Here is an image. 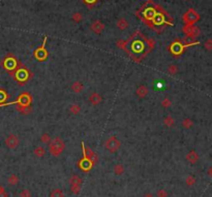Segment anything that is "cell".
<instances>
[{"label":"cell","instance_id":"44dd1931","mask_svg":"<svg viewBox=\"0 0 212 197\" xmlns=\"http://www.w3.org/2000/svg\"><path fill=\"white\" fill-rule=\"evenodd\" d=\"M82 179L77 174L72 175L71 179H69V184L71 185H81L82 186Z\"/></svg>","mask_w":212,"mask_h":197},{"label":"cell","instance_id":"836d02e7","mask_svg":"<svg viewBox=\"0 0 212 197\" xmlns=\"http://www.w3.org/2000/svg\"><path fill=\"white\" fill-rule=\"evenodd\" d=\"M162 105L164 106L165 109H168V108H170V106L172 105V101H171V100H170L169 98H165V99L162 101Z\"/></svg>","mask_w":212,"mask_h":197},{"label":"cell","instance_id":"60d3db41","mask_svg":"<svg viewBox=\"0 0 212 197\" xmlns=\"http://www.w3.org/2000/svg\"><path fill=\"white\" fill-rule=\"evenodd\" d=\"M143 197H155L153 194H151V193H147V194H145Z\"/></svg>","mask_w":212,"mask_h":197},{"label":"cell","instance_id":"7402d4cb","mask_svg":"<svg viewBox=\"0 0 212 197\" xmlns=\"http://www.w3.org/2000/svg\"><path fill=\"white\" fill-rule=\"evenodd\" d=\"M50 197H65V194L61 189L56 188L50 193Z\"/></svg>","mask_w":212,"mask_h":197},{"label":"cell","instance_id":"ee69618b","mask_svg":"<svg viewBox=\"0 0 212 197\" xmlns=\"http://www.w3.org/2000/svg\"><path fill=\"white\" fill-rule=\"evenodd\" d=\"M109 1H111V0H109Z\"/></svg>","mask_w":212,"mask_h":197},{"label":"cell","instance_id":"277c9868","mask_svg":"<svg viewBox=\"0 0 212 197\" xmlns=\"http://www.w3.org/2000/svg\"><path fill=\"white\" fill-rule=\"evenodd\" d=\"M105 148L107 149L108 152H110L111 154H114L119 151V149L121 148V143L115 135H112L106 140Z\"/></svg>","mask_w":212,"mask_h":197},{"label":"cell","instance_id":"d6a6232c","mask_svg":"<svg viewBox=\"0 0 212 197\" xmlns=\"http://www.w3.org/2000/svg\"><path fill=\"white\" fill-rule=\"evenodd\" d=\"M177 71H178V69H177V66L175 64H171V65H169V67H168V72L170 74H176L177 73Z\"/></svg>","mask_w":212,"mask_h":197},{"label":"cell","instance_id":"9a60e30c","mask_svg":"<svg viewBox=\"0 0 212 197\" xmlns=\"http://www.w3.org/2000/svg\"><path fill=\"white\" fill-rule=\"evenodd\" d=\"M116 26L118 27V29H119V30L124 31V30H126L128 28V26H130V23H128V21L125 18H120L119 20L117 21Z\"/></svg>","mask_w":212,"mask_h":197},{"label":"cell","instance_id":"f546056e","mask_svg":"<svg viewBox=\"0 0 212 197\" xmlns=\"http://www.w3.org/2000/svg\"><path fill=\"white\" fill-rule=\"evenodd\" d=\"M72 20L75 21L76 23H80L83 20V15H82L81 13H72Z\"/></svg>","mask_w":212,"mask_h":197},{"label":"cell","instance_id":"ba28073f","mask_svg":"<svg viewBox=\"0 0 212 197\" xmlns=\"http://www.w3.org/2000/svg\"><path fill=\"white\" fill-rule=\"evenodd\" d=\"M46 40H47V37H45L44 43H43V44H41V47L40 48H37V49L34 51V53H33L34 57L36 58V60H39L40 62L45 61L48 58V56H49V53H48L46 50H45V46H46Z\"/></svg>","mask_w":212,"mask_h":197},{"label":"cell","instance_id":"6da1fadb","mask_svg":"<svg viewBox=\"0 0 212 197\" xmlns=\"http://www.w3.org/2000/svg\"><path fill=\"white\" fill-rule=\"evenodd\" d=\"M141 17L148 26L155 29V26H162L164 24L173 25V19L167 13L164 8H159L157 5L146 6L141 10Z\"/></svg>","mask_w":212,"mask_h":197},{"label":"cell","instance_id":"cb8c5ba5","mask_svg":"<svg viewBox=\"0 0 212 197\" xmlns=\"http://www.w3.org/2000/svg\"><path fill=\"white\" fill-rule=\"evenodd\" d=\"M17 110L21 114H23V115H28L29 113H31L32 109H31L30 106H20V105H18Z\"/></svg>","mask_w":212,"mask_h":197},{"label":"cell","instance_id":"d6986e66","mask_svg":"<svg viewBox=\"0 0 212 197\" xmlns=\"http://www.w3.org/2000/svg\"><path fill=\"white\" fill-rule=\"evenodd\" d=\"M19 182H20V179H19V177L17 174H10L9 177H8V183L10 185V186H16V185H18L19 184Z\"/></svg>","mask_w":212,"mask_h":197},{"label":"cell","instance_id":"7c38bea8","mask_svg":"<svg viewBox=\"0 0 212 197\" xmlns=\"http://www.w3.org/2000/svg\"><path fill=\"white\" fill-rule=\"evenodd\" d=\"M88 100H89V102L91 103L93 106H96V105H98L99 103L103 101V97L97 92H93L92 94L89 96Z\"/></svg>","mask_w":212,"mask_h":197},{"label":"cell","instance_id":"8fae6325","mask_svg":"<svg viewBox=\"0 0 212 197\" xmlns=\"http://www.w3.org/2000/svg\"><path fill=\"white\" fill-rule=\"evenodd\" d=\"M91 30L96 34H100L105 30V24H103L99 20H96L91 24Z\"/></svg>","mask_w":212,"mask_h":197},{"label":"cell","instance_id":"e575fe53","mask_svg":"<svg viewBox=\"0 0 212 197\" xmlns=\"http://www.w3.org/2000/svg\"><path fill=\"white\" fill-rule=\"evenodd\" d=\"M156 195H157V197H168V192L165 189H159Z\"/></svg>","mask_w":212,"mask_h":197},{"label":"cell","instance_id":"3957f363","mask_svg":"<svg viewBox=\"0 0 212 197\" xmlns=\"http://www.w3.org/2000/svg\"><path fill=\"white\" fill-rule=\"evenodd\" d=\"M1 64H2L3 68H4L6 71L9 72L10 75H13V71L17 70L18 65L20 63L13 54H8V55H6V56L4 57V59L2 60Z\"/></svg>","mask_w":212,"mask_h":197},{"label":"cell","instance_id":"9c48e42d","mask_svg":"<svg viewBox=\"0 0 212 197\" xmlns=\"http://www.w3.org/2000/svg\"><path fill=\"white\" fill-rule=\"evenodd\" d=\"M4 144L8 149H10V150H15V149L19 147L20 138L17 135H15V134H9V135L5 138Z\"/></svg>","mask_w":212,"mask_h":197},{"label":"cell","instance_id":"7bdbcfd3","mask_svg":"<svg viewBox=\"0 0 212 197\" xmlns=\"http://www.w3.org/2000/svg\"><path fill=\"white\" fill-rule=\"evenodd\" d=\"M149 1H150V2H152V0H149Z\"/></svg>","mask_w":212,"mask_h":197},{"label":"cell","instance_id":"1f68e13d","mask_svg":"<svg viewBox=\"0 0 212 197\" xmlns=\"http://www.w3.org/2000/svg\"><path fill=\"white\" fill-rule=\"evenodd\" d=\"M185 183L187 186H193L196 184V179H194V177H193V175H188L185 179Z\"/></svg>","mask_w":212,"mask_h":197},{"label":"cell","instance_id":"5bb4252c","mask_svg":"<svg viewBox=\"0 0 212 197\" xmlns=\"http://www.w3.org/2000/svg\"><path fill=\"white\" fill-rule=\"evenodd\" d=\"M148 88L146 87L145 85H140L139 87L137 88V90H135V94H137L138 97L140 98H144L146 97V96L148 95Z\"/></svg>","mask_w":212,"mask_h":197},{"label":"cell","instance_id":"4fadbf2b","mask_svg":"<svg viewBox=\"0 0 212 197\" xmlns=\"http://www.w3.org/2000/svg\"><path fill=\"white\" fill-rule=\"evenodd\" d=\"M199 154L197 153L194 150L189 151L186 155V160L187 162H189L190 164H196L198 161H199Z\"/></svg>","mask_w":212,"mask_h":197},{"label":"cell","instance_id":"b9f144b4","mask_svg":"<svg viewBox=\"0 0 212 197\" xmlns=\"http://www.w3.org/2000/svg\"><path fill=\"white\" fill-rule=\"evenodd\" d=\"M208 174L211 175V177H212V167H210V169H209V170H208Z\"/></svg>","mask_w":212,"mask_h":197},{"label":"cell","instance_id":"30bf717a","mask_svg":"<svg viewBox=\"0 0 212 197\" xmlns=\"http://www.w3.org/2000/svg\"><path fill=\"white\" fill-rule=\"evenodd\" d=\"M79 167L84 171H89L91 170V168L93 167V164L90 162V160H88L86 157H83L81 159V161L79 162Z\"/></svg>","mask_w":212,"mask_h":197},{"label":"cell","instance_id":"ac0fdd59","mask_svg":"<svg viewBox=\"0 0 212 197\" xmlns=\"http://www.w3.org/2000/svg\"><path fill=\"white\" fill-rule=\"evenodd\" d=\"M113 171H114V174L117 175V177H120V175H122L124 174V166L122 164L117 163V164L114 165Z\"/></svg>","mask_w":212,"mask_h":197},{"label":"cell","instance_id":"e0dca14e","mask_svg":"<svg viewBox=\"0 0 212 197\" xmlns=\"http://www.w3.org/2000/svg\"><path fill=\"white\" fill-rule=\"evenodd\" d=\"M184 48H185V47H183L181 43H174L172 46H171V52H173V53L175 54V55H179V54L182 53V51H183Z\"/></svg>","mask_w":212,"mask_h":197},{"label":"cell","instance_id":"4dcf8cb0","mask_svg":"<svg viewBox=\"0 0 212 197\" xmlns=\"http://www.w3.org/2000/svg\"><path fill=\"white\" fill-rule=\"evenodd\" d=\"M19 196L20 197H31L32 196V193H31V191L29 189H24L20 192Z\"/></svg>","mask_w":212,"mask_h":197},{"label":"cell","instance_id":"74e56055","mask_svg":"<svg viewBox=\"0 0 212 197\" xmlns=\"http://www.w3.org/2000/svg\"><path fill=\"white\" fill-rule=\"evenodd\" d=\"M97 1H98V0H84V2L89 6H93Z\"/></svg>","mask_w":212,"mask_h":197},{"label":"cell","instance_id":"d590c367","mask_svg":"<svg viewBox=\"0 0 212 197\" xmlns=\"http://www.w3.org/2000/svg\"><path fill=\"white\" fill-rule=\"evenodd\" d=\"M204 47H205V49H206L207 51H212V39L206 40V43H205Z\"/></svg>","mask_w":212,"mask_h":197},{"label":"cell","instance_id":"83f0119b","mask_svg":"<svg viewBox=\"0 0 212 197\" xmlns=\"http://www.w3.org/2000/svg\"><path fill=\"white\" fill-rule=\"evenodd\" d=\"M175 123V120H174L171 116H167L166 118L164 119V124L167 127H172Z\"/></svg>","mask_w":212,"mask_h":197},{"label":"cell","instance_id":"5b68a950","mask_svg":"<svg viewBox=\"0 0 212 197\" xmlns=\"http://www.w3.org/2000/svg\"><path fill=\"white\" fill-rule=\"evenodd\" d=\"M199 20H200V15L193 8H189L183 15V22L185 23V25H193V24L197 23Z\"/></svg>","mask_w":212,"mask_h":197},{"label":"cell","instance_id":"603a6c76","mask_svg":"<svg viewBox=\"0 0 212 197\" xmlns=\"http://www.w3.org/2000/svg\"><path fill=\"white\" fill-rule=\"evenodd\" d=\"M51 136H50V134L49 133H47V132H45V133H43L40 135V140L41 141L43 144H49V143L51 141Z\"/></svg>","mask_w":212,"mask_h":197},{"label":"cell","instance_id":"f35d334b","mask_svg":"<svg viewBox=\"0 0 212 197\" xmlns=\"http://www.w3.org/2000/svg\"><path fill=\"white\" fill-rule=\"evenodd\" d=\"M0 197H9V195H8V193L5 191V192H3L0 194Z\"/></svg>","mask_w":212,"mask_h":197},{"label":"cell","instance_id":"d4e9b609","mask_svg":"<svg viewBox=\"0 0 212 197\" xmlns=\"http://www.w3.org/2000/svg\"><path fill=\"white\" fill-rule=\"evenodd\" d=\"M69 112H71L72 115H79L81 113V106L79 104H72L69 106Z\"/></svg>","mask_w":212,"mask_h":197},{"label":"cell","instance_id":"ab89813d","mask_svg":"<svg viewBox=\"0 0 212 197\" xmlns=\"http://www.w3.org/2000/svg\"><path fill=\"white\" fill-rule=\"evenodd\" d=\"M3 192H5V188L3 187L2 185H0V194H1V193H3Z\"/></svg>","mask_w":212,"mask_h":197},{"label":"cell","instance_id":"8992f818","mask_svg":"<svg viewBox=\"0 0 212 197\" xmlns=\"http://www.w3.org/2000/svg\"><path fill=\"white\" fill-rule=\"evenodd\" d=\"M82 148H83V157H86L90 162L94 165L98 162V155L95 152H93L90 148H86L84 143H82Z\"/></svg>","mask_w":212,"mask_h":197},{"label":"cell","instance_id":"52a82bcc","mask_svg":"<svg viewBox=\"0 0 212 197\" xmlns=\"http://www.w3.org/2000/svg\"><path fill=\"white\" fill-rule=\"evenodd\" d=\"M182 30L185 33L186 37H188L190 39H194L200 35V29L194 25H184Z\"/></svg>","mask_w":212,"mask_h":197},{"label":"cell","instance_id":"7a4b0ae2","mask_svg":"<svg viewBox=\"0 0 212 197\" xmlns=\"http://www.w3.org/2000/svg\"><path fill=\"white\" fill-rule=\"evenodd\" d=\"M65 150V143L61 137L56 136L49 143V152L52 156L58 157L63 153Z\"/></svg>","mask_w":212,"mask_h":197},{"label":"cell","instance_id":"484cf974","mask_svg":"<svg viewBox=\"0 0 212 197\" xmlns=\"http://www.w3.org/2000/svg\"><path fill=\"white\" fill-rule=\"evenodd\" d=\"M193 125V120H192V119L186 118V119H184V120L182 121V127H183V128H185V129L192 128Z\"/></svg>","mask_w":212,"mask_h":197},{"label":"cell","instance_id":"2e32d148","mask_svg":"<svg viewBox=\"0 0 212 197\" xmlns=\"http://www.w3.org/2000/svg\"><path fill=\"white\" fill-rule=\"evenodd\" d=\"M84 88H85L84 87V84H83L82 82H79V81L72 83V87H71L72 91L74 92V93H81L83 90H84Z\"/></svg>","mask_w":212,"mask_h":197},{"label":"cell","instance_id":"ffe728a7","mask_svg":"<svg viewBox=\"0 0 212 197\" xmlns=\"http://www.w3.org/2000/svg\"><path fill=\"white\" fill-rule=\"evenodd\" d=\"M45 154H46V150H45L44 147L41 146H39L34 149V155L37 157V158H41L45 156Z\"/></svg>","mask_w":212,"mask_h":197},{"label":"cell","instance_id":"4316f807","mask_svg":"<svg viewBox=\"0 0 212 197\" xmlns=\"http://www.w3.org/2000/svg\"><path fill=\"white\" fill-rule=\"evenodd\" d=\"M8 94L6 93L5 90L0 89V104L4 103V101L5 100H8Z\"/></svg>","mask_w":212,"mask_h":197},{"label":"cell","instance_id":"8d00e7d4","mask_svg":"<svg viewBox=\"0 0 212 197\" xmlns=\"http://www.w3.org/2000/svg\"><path fill=\"white\" fill-rule=\"evenodd\" d=\"M118 47L119 48H121V49H123V50H125L126 49V41H124V40H119L118 41Z\"/></svg>","mask_w":212,"mask_h":197},{"label":"cell","instance_id":"f1b7e54d","mask_svg":"<svg viewBox=\"0 0 212 197\" xmlns=\"http://www.w3.org/2000/svg\"><path fill=\"white\" fill-rule=\"evenodd\" d=\"M81 188L82 186L81 185H71V187H69V190H71V192L72 194H79L80 192H81Z\"/></svg>","mask_w":212,"mask_h":197}]
</instances>
